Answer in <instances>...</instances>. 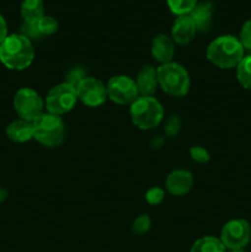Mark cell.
Wrapping results in <instances>:
<instances>
[{"label": "cell", "mask_w": 251, "mask_h": 252, "mask_svg": "<svg viewBox=\"0 0 251 252\" xmlns=\"http://www.w3.org/2000/svg\"><path fill=\"white\" fill-rule=\"evenodd\" d=\"M33 59V44L24 34H9L0 44V62L10 70H25L31 65Z\"/></svg>", "instance_id": "obj_1"}, {"label": "cell", "mask_w": 251, "mask_h": 252, "mask_svg": "<svg viewBox=\"0 0 251 252\" xmlns=\"http://www.w3.org/2000/svg\"><path fill=\"white\" fill-rule=\"evenodd\" d=\"M207 59L219 69L236 68L244 58V47L238 37L231 34L217 37L209 43Z\"/></svg>", "instance_id": "obj_2"}, {"label": "cell", "mask_w": 251, "mask_h": 252, "mask_svg": "<svg viewBox=\"0 0 251 252\" xmlns=\"http://www.w3.org/2000/svg\"><path fill=\"white\" fill-rule=\"evenodd\" d=\"M157 83L159 88L172 97H184L188 94L191 86L188 71L184 65L170 62L157 66Z\"/></svg>", "instance_id": "obj_3"}, {"label": "cell", "mask_w": 251, "mask_h": 252, "mask_svg": "<svg viewBox=\"0 0 251 252\" xmlns=\"http://www.w3.org/2000/svg\"><path fill=\"white\" fill-rule=\"evenodd\" d=\"M132 123L142 130H150L160 126L164 120V108L154 96H139L130 105Z\"/></svg>", "instance_id": "obj_4"}, {"label": "cell", "mask_w": 251, "mask_h": 252, "mask_svg": "<svg viewBox=\"0 0 251 252\" xmlns=\"http://www.w3.org/2000/svg\"><path fill=\"white\" fill-rule=\"evenodd\" d=\"M66 127L61 116L44 112L34 121L33 139L47 148L61 145L65 139Z\"/></svg>", "instance_id": "obj_5"}, {"label": "cell", "mask_w": 251, "mask_h": 252, "mask_svg": "<svg viewBox=\"0 0 251 252\" xmlns=\"http://www.w3.org/2000/svg\"><path fill=\"white\" fill-rule=\"evenodd\" d=\"M78 102L76 88L73 84L64 81L57 84L47 94L44 98V107L48 113L63 116L70 112Z\"/></svg>", "instance_id": "obj_6"}, {"label": "cell", "mask_w": 251, "mask_h": 252, "mask_svg": "<svg viewBox=\"0 0 251 252\" xmlns=\"http://www.w3.org/2000/svg\"><path fill=\"white\" fill-rule=\"evenodd\" d=\"M14 108L19 118L34 122L44 113V100L36 90L21 88L14 96Z\"/></svg>", "instance_id": "obj_7"}, {"label": "cell", "mask_w": 251, "mask_h": 252, "mask_svg": "<svg viewBox=\"0 0 251 252\" xmlns=\"http://www.w3.org/2000/svg\"><path fill=\"white\" fill-rule=\"evenodd\" d=\"M106 90L108 98L121 106H130L140 96L135 80L127 75L112 76L106 84Z\"/></svg>", "instance_id": "obj_8"}, {"label": "cell", "mask_w": 251, "mask_h": 252, "mask_svg": "<svg viewBox=\"0 0 251 252\" xmlns=\"http://www.w3.org/2000/svg\"><path fill=\"white\" fill-rule=\"evenodd\" d=\"M251 238L250 224L244 219H231L226 221L220 231V241L225 249L239 250L249 244Z\"/></svg>", "instance_id": "obj_9"}, {"label": "cell", "mask_w": 251, "mask_h": 252, "mask_svg": "<svg viewBox=\"0 0 251 252\" xmlns=\"http://www.w3.org/2000/svg\"><path fill=\"white\" fill-rule=\"evenodd\" d=\"M75 88L78 101L88 107H100L108 98L106 85L94 76H85Z\"/></svg>", "instance_id": "obj_10"}, {"label": "cell", "mask_w": 251, "mask_h": 252, "mask_svg": "<svg viewBox=\"0 0 251 252\" xmlns=\"http://www.w3.org/2000/svg\"><path fill=\"white\" fill-rule=\"evenodd\" d=\"M193 181V175L188 170L177 169L167 175L165 180V189L172 196L181 197L191 191Z\"/></svg>", "instance_id": "obj_11"}, {"label": "cell", "mask_w": 251, "mask_h": 252, "mask_svg": "<svg viewBox=\"0 0 251 252\" xmlns=\"http://www.w3.org/2000/svg\"><path fill=\"white\" fill-rule=\"evenodd\" d=\"M197 31L198 30L189 15H182V16H177V19L172 24L171 38L176 44L186 46L193 41Z\"/></svg>", "instance_id": "obj_12"}, {"label": "cell", "mask_w": 251, "mask_h": 252, "mask_svg": "<svg viewBox=\"0 0 251 252\" xmlns=\"http://www.w3.org/2000/svg\"><path fill=\"white\" fill-rule=\"evenodd\" d=\"M152 56L157 63L166 64L172 62L175 56V42L167 34L160 33L152 41Z\"/></svg>", "instance_id": "obj_13"}, {"label": "cell", "mask_w": 251, "mask_h": 252, "mask_svg": "<svg viewBox=\"0 0 251 252\" xmlns=\"http://www.w3.org/2000/svg\"><path fill=\"white\" fill-rule=\"evenodd\" d=\"M138 91L140 96H153L159 88L157 83V69L152 64H145L138 71L135 78Z\"/></svg>", "instance_id": "obj_14"}, {"label": "cell", "mask_w": 251, "mask_h": 252, "mask_svg": "<svg viewBox=\"0 0 251 252\" xmlns=\"http://www.w3.org/2000/svg\"><path fill=\"white\" fill-rule=\"evenodd\" d=\"M213 12L214 4L211 0H204V1H198L196 6L189 12V17L193 20L197 30L201 32H207L212 26L213 21Z\"/></svg>", "instance_id": "obj_15"}, {"label": "cell", "mask_w": 251, "mask_h": 252, "mask_svg": "<svg viewBox=\"0 0 251 252\" xmlns=\"http://www.w3.org/2000/svg\"><path fill=\"white\" fill-rule=\"evenodd\" d=\"M34 122L22 118L12 121L6 127V135L15 143H26L33 139Z\"/></svg>", "instance_id": "obj_16"}, {"label": "cell", "mask_w": 251, "mask_h": 252, "mask_svg": "<svg viewBox=\"0 0 251 252\" xmlns=\"http://www.w3.org/2000/svg\"><path fill=\"white\" fill-rule=\"evenodd\" d=\"M21 16L24 22L36 24L44 16V4L42 0H24L21 4Z\"/></svg>", "instance_id": "obj_17"}, {"label": "cell", "mask_w": 251, "mask_h": 252, "mask_svg": "<svg viewBox=\"0 0 251 252\" xmlns=\"http://www.w3.org/2000/svg\"><path fill=\"white\" fill-rule=\"evenodd\" d=\"M189 252H226L220 239L214 236H203L192 245Z\"/></svg>", "instance_id": "obj_18"}, {"label": "cell", "mask_w": 251, "mask_h": 252, "mask_svg": "<svg viewBox=\"0 0 251 252\" xmlns=\"http://www.w3.org/2000/svg\"><path fill=\"white\" fill-rule=\"evenodd\" d=\"M236 78L240 85L251 91V56L244 57L236 66Z\"/></svg>", "instance_id": "obj_19"}, {"label": "cell", "mask_w": 251, "mask_h": 252, "mask_svg": "<svg viewBox=\"0 0 251 252\" xmlns=\"http://www.w3.org/2000/svg\"><path fill=\"white\" fill-rule=\"evenodd\" d=\"M169 9L177 16L188 15L193 10L198 0H166Z\"/></svg>", "instance_id": "obj_20"}, {"label": "cell", "mask_w": 251, "mask_h": 252, "mask_svg": "<svg viewBox=\"0 0 251 252\" xmlns=\"http://www.w3.org/2000/svg\"><path fill=\"white\" fill-rule=\"evenodd\" d=\"M37 30H38L41 37L43 36H52L53 33H56L58 31L59 24L57 21V19H54L53 16H49V15H44L38 22H36Z\"/></svg>", "instance_id": "obj_21"}, {"label": "cell", "mask_w": 251, "mask_h": 252, "mask_svg": "<svg viewBox=\"0 0 251 252\" xmlns=\"http://www.w3.org/2000/svg\"><path fill=\"white\" fill-rule=\"evenodd\" d=\"M150 226H152L150 217L148 214H140L133 221L132 230L135 235H143V234H147L150 230Z\"/></svg>", "instance_id": "obj_22"}, {"label": "cell", "mask_w": 251, "mask_h": 252, "mask_svg": "<svg viewBox=\"0 0 251 252\" xmlns=\"http://www.w3.org/2000/svg\"><path fill=\"white\" fill-rule=\"evenodd\" d=\"M189 157L193 161L198 162V164H206L211 159V154L208 150L201 145H193L189 148Z\"/></svg>", "instance_id": "obj_23"}, {"label": "cell", "mask_w": 251, "mask_h": 252, "mask_svg": "<svg viewBox=\"0 0 251 252\" xmlns=\"http://www.w3.org/2000/svg\"><path fill=\"white\" fill-rule=\"evenodd\" d=\"M165 198V191L161 187H152L145 192V199L149 204L157 206L160 204Z\"/></svg>", "instance_id": "obj_24"}, {"label": "cell", "mask_w": 251, "mask_h": 252, "mask_svg": "<svg viewBox=\"0 0 251 252\" xmlns=\"http://www.w3.org/2000/svg\"><path fill=\"white\" fill-rule=\"evenodd\" d=\"M180 128H181V120L179 118V116H171L165 123V134L167 137H175L180 132Z\"/></svg>", "instance_id": "obj_25"}, {"label": "cell", "mask_w": 251, "mask_h": 252, "mask_svg": "<svg viewBox=\"0 0 251 252\" xmlns=\"http://www.w3.org/2000/svg\"><path fill=\"white\" fill-rule=\"evenodd\" d=\"M239 41L243 44L244 49L251 51V19H249L248 21L243 25V27H241Z\"/></svg>", "instance_id": "obj_26"}, {"label": "cell", "mask_w": 251, "mask_h": 252, "mask_svg": "<svg viewBox=\"0 0 251 252\" xmlns=\"http://www.w3.org/2000/svg\"><path fill=\"white\" fill-rule=\"evenodd\" d=\"M21 34H24L29 39L41 38V34L37 30L36 24H30V22H24V25L21 26Z\"/></svg>", "instance_id": "obj_27"}, {"label": "cell", "mask_w": 251, "mask_h": 252, "mask_svg": "<svg viewBox=\"0 0 251 252\" xmlns=\"http://www.w3.org/2000/svg\"><path fill=\"white\" fill-rule=\"evenodd\" d=\"M7 36H9V34H7V24L6 21H5L4 16L0 14V44L4 42V39L6 38Z\"/></svg>", "instance_id": "obj_28"}, {"label": "cell", "mask_w": 251, "mask_h": 252, "mask_svg": "<svg viewBox=\"0 0 251 252\" xmlns=\"http://www.w3.org/2000/svg\"><path fill=\"white\" fill-rule=\"evenodd\" d=\"M6 198H7L6 189H1V187H0V203H1V202H4Z\"/></svg>", "instance_id": "obj_29"}, {"label": "cell", "mask_w": 251, "mask_h": 252, "mask_svg": "<svg viewBox=\"0 0 251 252\" xmlns=\"http://www.w3.org/2000/svg\"><path fill=\"white\" fill-rule=\"evenodd\" d=\"M228 252H248V251H245L244 249H239V250H229Z\"/></svg>", "instance_id": "obj_30"}]
</instances>
